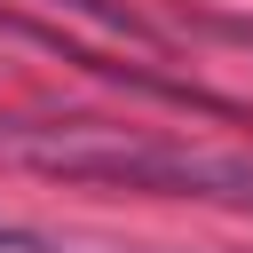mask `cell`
I'll use <instances>...</instances> for the list:
<instances>
[{"mask_svg":"<svg viewBox=\"0 0 253 253\" xmlns=\"http://www.w3.org/2000/svg\"><path fill=\"white\" fill-rule=\"evenodd\" d=\"M47 174H87V182H126V190H174V198H229L253 206V158L229 150H190V142H142V134H8Z\"/></svg>","mask_w":253,"mask_h":253,"instance_id":"1","label":"cell"},{"mask_svg":"<svg viewBox=\"0 0 253 253\" xmlns=\"http://www.w3.org/2000/svg\"><path fill=\"white\" fill-rule=\"evenodd\" d=\"M55 8H79V16H95V24H111V32H126V40H150V24H142L134 8H119V0H55Z\"/></svg>","mask_w":253,"mask_h":253,"instance_id":"2","label":"cell"},{"mask_svg":"<svg viewBox=\"0 0 253 253\" xmlns=\"http://www.w3.org/2000/svg\"><path fill=\"white\" fill-rule=\"evenodd\" d=\"M0 253H32V229H16V221H0Z\"/></svg>","mask_w":253,"mask_h":253,"instance_id":"3","label":"cell"},{"mask_svg":"<svg viewBox=\"0 0 253 253\" xmlns=\"http://www.w3.org/2000/svg\"><path fill=\"white\" fill-rule=\"evenodd\" d=\"M229 32H237V40H253V24H229Z\"/></svg>","mask_w":253,"mask_h":253,"instance_id":"4","label":"cell"}]
</instances>
